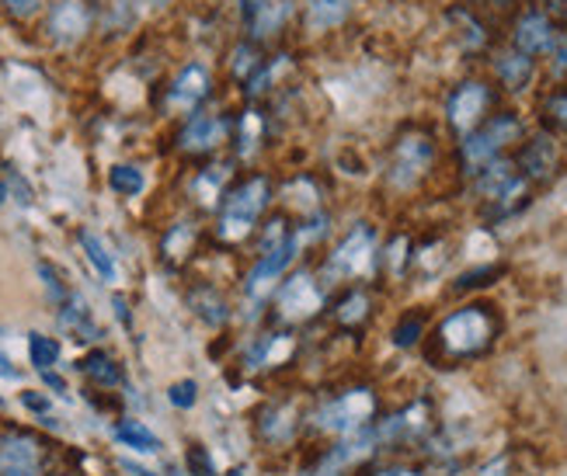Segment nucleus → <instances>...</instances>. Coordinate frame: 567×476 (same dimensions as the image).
<instances>
[{
    "mask_svg": "<svg viewBox=\"0 0 567 476\" xmlns=\"http://www.w3.org/2000/svg\"><path fill=\"white\" fill-rule=\"evenodd\" d=\"M432 338V359L446 369L471 365L487 359L502 341V317L491 303H463L460 310L446 313Z\"/></svg>",
    "mask_w": 567,
    "mask_h": 476,
    "instance_id": "obj_1",
    "label": "nucleus"
},
{
    "mask_svg": "<svg viewBox=\"0 0 567 476\" xmlns=\"http://www.w3.org/2000/svg\"><path fill=\"white\" fill-rule=\"evenodd\" d=\"M523 139H526V122L519 118V112H508V108L491 112L484 125H477L471 136L460 139L456 146L460 170L474 182L484 167L508 157V149H519Z\"/></svg>",
    "mask_w": 567,
    "mask_h": 476,
    "instance_id": "obj_2",
    "label": "nucleus"
},
{
    "mask_svg": "<svg viewBox=\"0 0 567 476\" xmlns=\"http://www.w3.org/2000/svg\"><path fill=\"white\" fill-rule=\"evenodd\" d=\"M435 161H439L435 136L429 130H422V125H411V130H404L398 139H393L383 178L393 192L408 195L435 170Z\"/></svg>",
    "mask_w": 567,
    "mask_h": 476,
    "instance_id": "obj_3",
    "label": "nucleus"
},
{
    "mask_svg": "<svg viewBox=\"0 0 567 476\" xmlns=\"http://www.w3.org/2000/svg\"><path fill=\"white\" fill-rule=\"evenodd\" d=\"M272 203V182L268 174H251L240 185H234L224 195V206H219V223H216V237L227 244H240L244 237H251L255 223Z\"/></svg>",
    "mask_w": 567,
    "mask_h": 476,
    "instance_id": "obj_4",
    "label": "nucleus"
},
{
    "mask_svg": "<svg viewBox=\"0 0 567 476\" xmlns=\"http://www.w3.org/2000/svg\"><path fill=\"white\" fill-rule=\"evenodd\" d=\"M380 400L369 386H352L338 393L334 400H328L310 421L317 432H328V435H341V438H352L365 428H373L380 421Z\"/></svg>",
    "mask_w": 567,
    "mask_h": 476,
    "instance_id": "obj_5",
    "label": "nucleus"
},
{
    "mask_svg": "<svg viewBox=\"0 0 567 476\" xmlns=\"http://www.w3.org/2000/svg\"><path fill=\"white\" fill-rule=\"evenodd\" d=\"M380 268V240L377 230L369 223H359V227L344 237L324 265V279L328 282H362Z\"/></svg>",
    "mask_w": 567,
    "mask_h": 476,
    "instance_id": "obj_6",
    "label": "nucleus"
},
{
    "mask_svg": "<svg viewBox=\"0 0 567 476\" xmlns=\"http://www.w3.org/2000/svg\"><path fill=\"white\" fill-rule=\"evenodd\" d=\"M435 428H439L435 404L429 396H417V400H411V404H404L401 411L380 417L373 424V435H377L380 448H404V445L422 448Z\"/></svg>",
    "mask_w": 567,
    "mask_h": 476,
    "instance_id": "obj_7",
    "label": "nucleus"
},
{
    "mask_svg": "<svg viewBox=\"0 0 567 476\" xmlns=\"http://www.w3.org/2000/svg\"><path fill=\"white\" fill-rule=\"evenodd\" d=\"M491 108H495V91H491V84H484L477 77L460 81L446 94V125L453 130L456 139H463L491 118Z\"/></svg>",
    "mask_w": 567,
    "mask_h": 476,
    "instance_id": "obj_8",
    "label": "nucleus"
},
{
    "mask_svg": "<svg viewBox=\"0 0 567 476\" xmlns=\"http://www.w3.org/2000/svg\"><path fill=\"white\" fill-rule=\"evenodd\" d=\"M512 161H515V170H519L529 185H550L560 174V143L550 133L539 130L519 143Z\"/></svg>",
    "mask_w": 567,
    "mask_h": 476,
    "instance_id": "obj_9",
    "label": "nucleus"
},
{
    "mask_svg": "<svg viewBox=\"0 0 567 476\" xmlns=\"http://www.w3.org/2000/svg\"><path fill=\"white\" fill-rule=\"evenodd\" d=\"M45 445L29 432L0 435V476H42Z\"/></svg>",
    "mask_w": 567,
    "mask_h": 476,
    "instance_id": "obj_10",
    "label": "nucleus"
},
{
    "mask_svg": "<svg viewBox=\"0 0 567 476\" xmlns=\"http://www.w3.org/2000/svg\"><path fill=\"white\" fill-rule=\"evenodd\" d=\"M557 39H560L557 21L550 14H544L539 8L523 11L512 24V49H519V53H526L533 60L536 56H550V49H554Z\"/></svg>",
    "mask_w": 567,
    "mask_h": 476,
    "instance_id": "obj_11",
    "label": "nucleus"
},
{
    "mask_svg": "<svg viewBox=\"0 0 567 476\" xmlns=\"http://www.w3.org/2000/svg\"><path fill=\"white\" fill-rule=\"evenodd\" d=\"M276 307L282 320H307L324 310V289H320V282L310 271H296L292 279L282 282Z\"/></svg>",
    "mask_w": 567,
    "mask_h": 476,
    "instance_id": "obj_12",
    "label": "nucleus"
},
{
    "mask_svg": "<svg viewBox=\"0 0 567 476\" xmlns=\"http://www.w3.org/2000/svg\"><path fill=\"white\" fill-rule=\"evenodd\" d=\"M213 91V73L206 63H185L178 77L167 87V108L171 112H199V105Z\"/></svg>",
    "mask_w": 567,
    "mask_h": 476,
    "instance_id": "obj_13",
    "label": "nucleus"
},
{
    "mask_svg": "<svg viewBox=\"0 0 567 476\" xmlns=\"http://www.w3.org/2000/svg\"><path fill=\"white\" fill-rule=\"evenodd\" d=\"M45 32L60 45L81 42L91 32V8L84 4V0H56V4L49 8Z\"/></svg>",
    "mask_w": 567,
    "mask_h": 476,
    "instance_id": "obj_14",
    "label": "nucleus"
},
{
    "mask_svg": "<svg viewBox=\"0 0 567 476\" xmlns=\"http://www.w3.org/2000/svg\"><path fill=\"white\" fill-rule=\"evenodd\" d=\"M491 70H495L498 84H502L508 94H523V91H529L533 81H536V60L526 56V53H519V49H512V45L502 49V53L491 56Z\"/></svg>",
    "mask_w": 567,
    "mask_h": 476,
    "instance_id": "obj_15",
    "label": "nucleus"
},
{
    "mask_svg": "<svg viewBox=\"0 0 567 476\" xmlns=\"http://www.w3.org/2000/svg\"><path fill=\"white\" fill-rule=\"evenodd\" d=\"M296 250H300V240H296V234H292V240L286 247H279V250H272V255H261L258 258V265L248 271V282H244V289H248L251 299H261V296L272 292V286L279 282V275L289 268Z\"/></svg>",
    "mask_w": 567,
    "mask_h": 476,
    "instance_id": "obj_16",
    "label": "nucleus"
},
{
    "mask_svg": "<svg viewBox=\"0 0 567 476\" xmlns=\"http://www.w3.org/2000/svg\"><path fill=\"white\" fill-rule=\"evenodd\" d=\"M230 125L224 115H213V112H192V118L185 122L182 130V146L192 149V154H206V149H216L219 143L227 139Z\"/></svg>",
    "mask_w": 567,
    "mask_h": 476,
    "instance_id": "obj_17",
    "label": "nucleus"
},
{
    "mask_svg": "<svg viewBox=\"0 0 567 476\" xmlns=\"http://www.w3.org/2000/svg\"><path fill=\"white\" fill-rule=\"evenodd\" d=\"M446 18H450V24H456L460 42H463L466 53H484V49L491 45V32H487V24L481 21L477 11L456 4V8L446 11Z\"/></svg>",
    "mask_w": 567,
    "mask_h": 476,
    "instance_id": "obj_18",
    "label": "nucleus"
},
{
    "mask_svg": "<svg viewBox=\"0 0 567 476\" xmlns=\"http://www.w3.org/2000/svg\"><path fill=\"white\" fill-rule=\"evenodd\" d=\"M60 323H63V328H66L73 338H78V341H97V338H102V328L94 323L87 303H84V299H81L78 292H70V299L63 303Z\"/></svg>",
    "mask_w": 567,
    "mask_h": 476,
    "instance_id": "obj_19",
    "label": "nucleus"
},
{
    "mask_svg": "<svg viewBox=\"0 0 567 476\" xmlns=\"http://www.w3.org/2000/svg\"><path fill=\"white\" fill-rule=\"evenodd\" d=\"M188 307L195 310V317L206 320L209 328H224V323L230 320V307H227V299L219 296L213 286H195L188 292Z\"/></svg>",
    "mask_w": 567,
    "mask_h": 476,
    "instance_id": "obj_20",
    "label": "nucleus"
},
{
    "mask_svg": "<svg viewBox=\"0 0 567 476\" xmlns=\"http://www.w3.org/2000/svg\"><path fill=\"white\" fill-rule=\"evenodd\" d=\"M539 125H544V133H550L557 143L560 139L567 143V91L564 87H554L539 97Z\"/></svg>",
    "mask_w": 567,
    "mask_h": 476,
    "instance_id": "obj_21",
    "label": "nucleus"
},
{
    "mask_svg": "<svg viewBox=\"0 0 567 476\" xmlns=\"http://www.w3.org/2000/svg\"><path fill=\"white\" fill-rule=\"evenodd\" d=\"M355 0H310L307 4V29L310 32H328L352 14Z\"/></svg>",
    "mask_w": 567,
    "mask_h": 476,
    "instance_id": "obj_22",
    "label": "nucleus"
},
{
    "mask_svg": "<svg viewBox=\"0 0 567 476\" xmlns=\"http://www.w3.org/2000/svg\"><path fill=\"white\" fill-rule=\"evenodd\" d=\"M369 313H373V296H369V289H349L334 307V317L341 328H359V323L369 320Z\"/></svg>",
    "mask_w": 567,
    "mask_h": 476,
    "instance_id": "obj_23",
    "label": "nucleus"
},
{
    "mask_svg": "<svg viewBox=\"0 0 567 476\" xmlns=\"http://www.w3.org/2000/svg\"><path fill=\"white\" fill-rule=\"evenodd\" d=\"M286 18H289V0H258L248 24L255 29V39H265V35H276Z\"/></svg>",
    "mask_w": 567,
    "mask_h": 476,
    "instance_id": "obj_24",
    "label": "nucleus"
},
{
    "mask_svg": "<svg viewBox=\"0 0 567 476\" xmlns=\"http://www.w3.org/2000/svg\"><path fill=\"white\" fill-rule=\"evenodd\" d=\"M296 432V407L292 404H272L261 417V435L268 442H289Z\"/></svg>",
    "mask_w": 567,
    "mask_h": 476,
    "instance_id": "obj_25",
    "label": "nucleus"
},
{
    "mask_svg": "<svg viewBox=\"0 0 567 476\" xmlns=\"http://www.w3.org/2000/svg\"><path fill=\"white\" fill-rule=\"evenodd\" d=\"M411 265H414V244H411L408 234H398L380 250V268H386L390 275H398V279Z\"/></svg>",
    "mask_w": 567,
    "mask_h": 476,
    "instance_id": "obj_26",
    "label": "nucleus"
},
{
    "mask_svg": "<svg viewBox=\"0 0 567 476\" xmlns=\"http://www.w3.org/2000/svg\"><path fill=\"white\" fill-rule=\"evenodd\" d=\"M115 438L126 448H133V453H157V448H161V438L140 421H118L115 424Z\"/></svg>",
    "mask_w": 567,
    "mask_h": 476,
    "instance_id": "obj_27",
    "label": "nucleus"
},
{
    "mask_svg": "<svg viewBox=\"0 0 567 476\" xmlns=\"http://www.w3.org/2000/svg\"><path fill=\"white\" fill-rule=\"evenodd\" d=\"M78 240H81V247H84V255H87V261H91V268L102 275L105 282H115V261H112V255L105 250V244L97 240L91 230H81L78 234Z\"/></svg>",
    "mask_w": 567,
    "mask_h": 476,
    "instance_id": "obj_28",
    "label": "nucleus"
},
{
    "mask_svg": "<svg viewBox=\"0 0 567 476\" xmlns=\"http://www.w3.org/2000/svg\"><path fill=\"white\" fill-rule=\"evenodd\" d=\"M81 369L91 375V380H94L97 386H118V383H122V369L115 365V359H112L109 352H91V355L81 362Z\"/></svg>",
    "mask_w": 567,
    "mask_h": 476,
    "instance_id": "obj_29",
    "label": "nucleus"
},
{
    "mask_svg": "<svg viewBox=\"0 0 567 476\" xmlns=\"http://www.w3.org/2000/svg\"><path fill=\"white\" fill-rule=\"evenodd\" d=\"M425 334H429V317L414 310V313L401 317V323L393 328V344H398V348H417Z\"/></svg>",
    "mask_w": 567,
    "mask_h": 476,
    "instance_id": "obj_30",
    "label": "nucleus"
},
{
    "mask_svg": "<svg viewBox=\"0 0 567 476\" xmlns=\"http://www.w3.org/2000/svg\"><path fill=\"white\" fill-rule=\"evenodd\" d=\"M109 185H112V192H115V195L133 198V195H140V192H143L146 178H143V170H140V167H133V164H118V167H112V170H109Z\"/></svg>",
    "mask_w": 567,
    "mask_h": 476,
    "instance_id": "obj_31",
    "label": "nucleus"
},
{
    "mask_svg": "<svg viewBox=\"0 0 567 476\" xmlns=\"http://www.w3.org/2000/svg\"><path fill=\"white\" fill-rule=\"evenodd\" d=\"M29 359L39 372H49L60 362V341L45 334H29Z\"/></svg>",
    "mask_w": 567,
    "mask_h": 476,
    "instance_id": "obj_32",
    "label": "nucleus"
},
{
    "mask_svg": "<svg viewBox=\"0 0 567 476\" xmlns=\"http://www.w3.org/2000/svg\"><path fill=\"white\" fill-rule=\"evenodd\" d=\"M261 66H265V60H261V53L255 49V42L237 45V53H234V77H237V81L251 84V81H255V73H258Z\"/></svg>",
    "mask_w": 567,
    "mask_h": 476,
    "instance_id": "obj_33",
    "label": "nucleus"
},
{
    "mask_svg": "<svg viewBox=\"0 0 567 476\" xmlns=\"http://www.w3.org/2000/svg\"><path fill=\"white\" fill-rule=\"evenodd\" d=\"M192 240H195V227H192V223H178V227L164 237V255H167V261H182V258H188Z\"/></svg>",
    "mask_w": 567,
    "mask_h": 476,
    "instance_id": "obj_34",
    "label": "nucleus"
},
{
    "mask_svg": "<svg viewBox=\"0 0 567 476\" xmlns=\"http://www.w3.org/2000/svg\"><path fill=\"white\" fill-rule=\"evenodd\" d=\"M498 275H502V265H481V268H471V271H463L460 279L453 282V292H471V289L491 286V279H498Z\"/></svg>",
    "mask_w": 567,
    "mask_h": 476,
    "instance_id": "obj_35",
    "label": "nucleus"
},
{
    "mask_svg": "<svg viewBox=\"0 0 567 476\" xmlns=\"http://www.w3.org/2000/svg\"><path fill=\"white\" fill-rule=\"evenodd\" d=\"M471 476H519V459H515V453H498L484 459Z\"/></svg>",
    "mask_w": 567,
    "mask_h": 476,
    "instance_id": "obj_36",
    "label": "nucleus"
},
{
    "mask_svg": "<svg viewBox=\"0 0 567 476\" xmlns=\"http://www.w3.org/2000/svg\"><path fill=\"white\" fill-rule=\"evenodd\" d=\"M167 400L175 404L178 411H188V407H195V400H199V383L195 380H182V383H175L167 390Z\"/></svg>",
    "mask_w": 567,
    "mask_h": 476,
    "instance_id": "obj_37",
    "label": "nucleus"
},
{
    "mask_svg": "<svg viewBox=\"0 0 567 476\" xmlns=\"http://www.w3.org/2000/svg\"><path fill=\"white\" fill-rule=\"evenodd\" d=\"M39 275H42V282H45V292H49V299H53V303H66L70 299V292H66V286L60 282V275H56V268L49 265V261H39Z\"/></svg>",
    "mask_w": 567,
    "mask_h": 476,
    "instance_id": "obj_38",
    "label": "nucleus"
},
{
    "mask_svg": "<svg viewBox=\"0 0 567 476\" xmlns=\"http://www.w3.org/2000/svg\"><path fill=\"white\" fill-rule=\"evenodd\" d=\"M185 463H188L192 476H216V463H213V456L206 453L203 445H192L185 453Z\"/></svg>",
    "mask_w": 567,
    "mask_h": 476,
    "instance_id": "obj_39",
    "label": "nucleus"
},
{
    "mask_svg": "<svg viewBox=\"0 0 567 476\" xmlns=\"http://www.w3.org/2000/svg\"><path fill=\"white\" fill-rule=\"evenodd\" d=\"M550 77L554 81H567V32H560V39L550 49Z\"/></svg>",
    "mask_w": 567,
    "mask_h": 476,
    "instance_id": "obj_40",
    "label": "nucleus"
},
{
    "mask_svg": "<svg viewBox=\"0 0 567 476\" xmlns=\"http://www.w3.org/2000/svg\"><path fill=\"white\" fill-rule=\"evenodd\" d=\"M0 4H4L8 14H14V18H32L42 8V0H0Z\"/></svg>",
    "mask_w": 567,
    "mask_h": 476,
    "instance_id": "obj_41",
    "label": "nucleus"
},
{
    "mask_svg": "<svg viewBox=\"0 0 567 476\" xmlns=\"http://www.w3.org/2000/svg\"><path fill=\"white\" fill-rule=\"evenodd\" d=\"M377 476H432V469H425V466H408V463H390Z\"/></svg>",
    "mask_w": 567,
    "mask_h": 476,
    "instance_id": "obj_42",
    "label": "nucleus"
},
{
    "mask_svg": "<svg viewBox=\"0 0 567 476\" xmlns=\"http://www.w3.org/2000/svg\"><path fill=\"white\" fill-rule=\"evenodd\" d=\"M539 11L550 14L554 21H567V0H536Z\"/></svg>",
    "mask_w": 567,
    "mask_h": 476,
    "instance_id": "obj_43",
    "label": "nucleus"
},
{
    "mask_svg": "<svg viewBox=\"0 0 567 476\" xmlns=\"http://www.w3.org/2000/svg\"><path fill=\"white\" fill-rule=\"evenodd\" d=\"M130 4H133V0H105V11H109V21H112V24H118V21H126V14H130Z\"/></svg>",
    "mask_w": 567,
    "mask_h": 476,
    "instance_id": "obj_44",
    "label": "nucleus"
},
{
    "mask_svg": "<svg viewBox=\"0 0 567 476\" xmlns=\"http://www.w3.org/2000/svg\"><path fill=\"white\" fill-rule=\"evenodd\" d=\"M21 404L29 407V411H35V414H45L49 411V396H42V393H21Z\"/></svg>",
    "mask_w": 567,
    "mask_h": 476,
    "instance_id": "obj_45",
    "label": "nucleus"
},
{
    "mask_svg": "<svg viewBox=\"0 0 567 476\" xmlns=\"http://www.w3.org/2000/svg\"><path fill=\"white\" fill-rule=\"evenodd\" d=\"M42 380H45V386H49V390H56V393H66V383L60 380V375H56L53 369H49V372H42Z\"/></svg>",
    "mask_w": 567,
    "mask_h": 476,
    "instance_id": "obj_46",
    "label": "nucleus"
},
{
    "mask_svg": "<svg viewBox=\"0 0 567 476\" xmlns=\"http://www.w3.org/2000/svg\"><path fill=\"white\" fill-rule=\"evenodd\" d=\"M0 375H4V380H18V369L4 355H0Z\"/></svg>",
    "mask_w": 567,
    "mask_h": 476,
    "instance_id": "obj_47",
    "label": "nucleus"
},
{
    "mask_svg": "<svg viewBox=\"0 0 567 476\" xmlns=\"http://www.w3.org/2000/svg\"><path fill=\"white\" fill-rule=\"evenodd\" d=\"M115 313H118L122 323H130V310H126V299H122V296H115Z\"/></svg>",
    "mask_w": 567,
    "mask_h": 476,
    "instance_id": "obj_48",
    "label": "nucleus"
},
{
    "mask_svg": "<svg viewBox=\"0 0 567 476\" xmlns=\"http://www.w3.org/2000/svg\"><path fill=\"white\" fill-rule=\"evenodd\" d=\"M130 473H136V476H157V473H151V469H143V466H136V463H122Z\"/></svg>",
    "mask_w": 567,
    "mask_h": 476,
    "instance_id": "obj_49",
    "label": "nucleus"
},
{
    "mask_svg": "<svg viewBox=\"0 0 567 476\" xmlns=\"http://www.w3.org/2000/svg\"><path fill=\"white\" fill-rule=\"evenodd\" d=\"M491 4H495V8H512L515 0H491Z\"/></svg>",
    "mask_w": 567,
    "mask_h": 476,
    "instance_id": "obj_50",
    "label": "nucleus"
},
{
    "mask_svg": "<svg viewBox=\"0 0 567 476\" xmlns=\"http://www.w3.org/2000/svg\"><path fill=\"white\" fill-rule=\"evenodd\" d=\"M4 198H8V185L0 182V206H4Z\"/></svg>",
    "mask_w": 567,
    "mask_h": 476,
    "instance_id": "obj_51",
    "label": "nucleus"
},
{
    "mask_svg": "<svg viewBox=\"0 0 567 476\" xmlns=\"http://www.w3.org/2000/svg\"><path fill=\"white\" fill-rule=\"evenodd\" d=\"M151 4H167V0H151Z\"/></svg>",
    "mask_w": 567,
    "mask_h": 476,
    "instance_id": "obj_52",
    "label": "nucleus"
},
{
    "mask_svg": "<svg viewBox=\"0 0 567 476\" xmlns=\"http://www.w3.org/2000/svg\"><path fill=\"white\" fill-rule=\"evenodd\" d=\"M0 407H4V396H0Z\"/></svg>",
    "mask_w": 567,
    "mask_h": 476,
    "instance_id": "obj_53",
    "label": "nucleus"
}]
</instances>
